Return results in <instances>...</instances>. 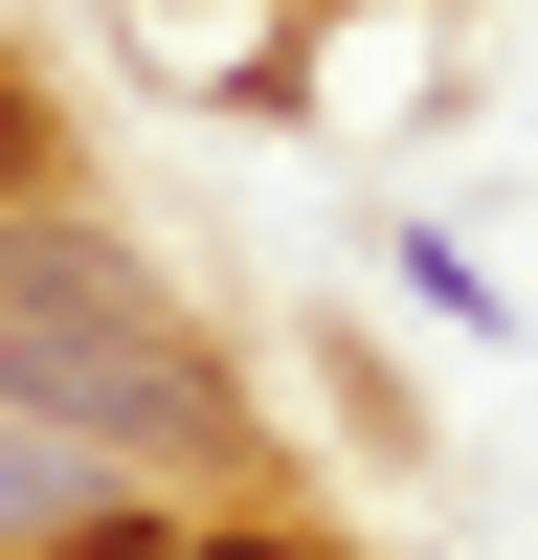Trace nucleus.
<instances>
[{
	"label": "nucleus",
	"mask_w": 538,
	"mask_h": 560,
	"mask_svg": "<svg viewBox=\"0 0 538 560\" xmlns=\"http://www.w3.org/2000/svg\"><path fill=\"white\" fill-rule=\"evenodd\" d=\"M202 560H292V538H202Z\"/></svg>",
	"instance_id": "obj_3"
},
{
	"label": "nucleus",
	"mask_w": 538,
	"mask_h": 560,
	"mask_svg": "<svg viewBox=\"0 0 538 560\" xmlns=\"http://www.w3.org/2000/svg\"><path fill=\"white\" fill-rule=\"evenodd\" d=\"M23 179H45V90L0 68V202H23Z\"/></svg>",
	"instance_id": "obj_2"
},
{
	"label": "nucleus",
	"mask_w": 538,
	"mask_h": 560,
	"mask_svg": "<svg viewBox=\"0 0 538 560\" xmlns=\"http://www.w3.org/2000/svg\"><path fill=\"white\" fill-rule=\"evenodd\" d=\"M0 404L68 427V448H113V471H157V448L224 427L202 337L134 292V247H90V224H45V202H0Z\"/></svg>",
	"instance_id": "obj_1"
}]
</instances>
